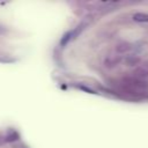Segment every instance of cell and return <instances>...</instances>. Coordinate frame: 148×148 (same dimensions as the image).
Here are the masks:
<instances>
[{"mask_svg": "<svg viewBox=\"0 0 148 148\" xmlns=\"http://www.w3.org/2000/svg\"><path fill=\"white\" fill-rule=\"evenodd\" d=\"M132 20L135 22H140V23H148V14L147 13H134L132 15Z\"/></svg>", "mask_w": 148, "mask_h": 148, "instance_id": "obj_1", "label": "cell"}, {"mask_svg": "<svg viewBox=\"0 0 148 148\" xmlns=\"http://www.w3.org/2000/svg\"><path fill=\"white\" fill-rule=\"evenodd\" d=\"M135 49L134 45L132 44H128V43H125V44H121L117 47V51L120 52V53H128V52H132L133 50Z\"/></svg>", "mask_w": 148, "mask_h": 148, "instance_id": "obj_2", "label": "cell"}, {"mask_svg": "<svg viewBox=\"0 0 148 148\" xmlns=\"http://www.w3.org/2000/svg\"><path fill=\"white\" fill-rule=\"evenodd\" d=\"M145 68H146V71L148 72V64H146V65H145Z\"/></svg>", "mask_w": 148, "mask_h": 148, "instance_id": "obj_3", "label": "cell"}]
</instances>
